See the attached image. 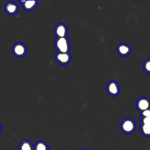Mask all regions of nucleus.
Instances as JSON below:
<instances>
[{"instance_id": "f257e3e1", "label": "nucleus", "mask_w": 150, "mask_h": 150, "mask_svg": "<svg viewBox=\"0 0 150 150\" xmlns=\"http://www.w3.org/2000/svg\"><path fill=\"white\" fill-rule=\"evenodd\" d=\"M54 46L57 52L68 53L70 49L69 40L67 37L57 38L54 42Z\"/></svg>"}, {"instance_id": "f03ea898", "label": "nucleus", "mask_w": 150, "mask_h": 150, "mask_svg": "<svg viewBox=\"0 0 150 150\" xmlns=\"http://www.w3.org/2000/svg\"><path fill=\"white\" fill-rule=\"evenodd\" d=\"M120 129L125 134L133 133L136 129V124L134 120L130 118L124 119L120 124Z\"/></svg>"}, {"instance_id": "7ed1b4c3", "label": "nucleus", "mask_w": 150, "mask_h": 150, "mask_svg": "<svg viewBox=\"0 0 150 150\" xmlns=\"http://www.w3.org/2000/svg\"><path fill=\"white\" fill-rule=\"evenodd\" d=\"M12 52L15 56L18 57H22L26 54L27 48L23 43L18 42L13 45L12 49Z\"/></svg>"}, {"instance_id": "20e7f679", "label": "nucleus", "mask_w": 150, "mask_h": 150, "mask_svg": "<svg viewBox=\"0 0 150 150\" xmlns=\"http://www.w3.org/2000/svg\"><path fill=\"white\" fill-rule=\"evenodd\" d=\"M136 108L140 112H142L150 108V100L145 97H139L135 104Z\"/></svg>"}, {"instance_id": "39448f33", "label": "nucleus", "mask_w": 150, "mask_h": 150, "mask_svg": "<svg viewBox=\"0 0 150 150\" xmlns=\"http://www.w3.org/2000/svg\"><path fill=\"white\" fill-rule=\"evenodd\" d=\"M106 90L108 94L111 96H117L120 91L119 84L115 80H111L108 83Z\"/></svg>"}, {"instance_id": "423d86ee", "label": "nucleus", "mask_w": 150, "mask_h": 150, "mask_svg": "<svg viewBox=\"0 0 150 150\" xmlns=\"http://www.w3.org/2000/svg\"><path fill=\"white\" fill-rule=\"evenodd\" d=\"M55 59L59 63L63 65H66L70 63L71 60V55L69 52H57L55 55Z\"/></svg>"}, {"instance_id": "0eeeda50", "label": "nucleus", "mask_w": 150, "mask_h": 150, "mask_svg": "<svg viewBox=\"0 0 150 150\" xmlns=\"http://www.w3.org/2000/svg\"><path fill=\"white\" fill-rule=\"evenodd\" d=\"M54 33L57 38L67 37V28L66 25L63 23L57 24L54 29Z\"/></svg>"}, {"instance_id": "6e6552de", "label": "nucleus", "mask_w": 150, "mask_h": 150, "mask_svg": "<svg viewBox=\"0 0 150 150\" xmlns=\"http://www.w3.org/2000/svg\"><path fill=\"white\" fill-rule=\"evenodd\" d=\"M117 52L120 56L122 57H126L130 54L131 52V47L128 44L122 43L117 46Z\"/></svg>"}, {"instance_id": "1a4fd4ad", "label": "nucleus", "mask_w": 150, "mask_h": 150, "mask_svg": "<svg viewBox=\"0 0 150 150\" xmlns=\"http://www.w3.org/2000/svg\"><path fill=\"white\" fill-rule=\"evenodd\" d=\"M18 5L17 4L13 2H9L5 6V12L9 15L16 14L18 11Z\"/></svg>"}, {"instance_id": "9d476101", "label": "nucleus", "mask_w": 150, "mask_h": 150, "mask_svg": "<svg viewBox=\"0 0 150 150\" xmlns=\"http://www.w3.org/2000/svg\"><path fill=\"white\" fill-rule=\"evenodd\" d=\"M22 4V6L25 11H30L34 9L38 3V1H19Z\"/></svg>"}, {"instance_id": "9b49d317", "label": "nucleus", "mask_w": 150, "mask_h": 150, "mask_svg": "<svg viewBox=\"0 0 150 150\" xmlns=\"http://www.w3.org/2000/svg\"><path fill=\"white\" fill-rule=\"evenodd\" d=\"M19 150H34V147L30 141L23 140L19 145Z\"/></svg>"}, {"instance_id": "f8f14e48", "label": "nucleus", "mask_w": 150, "mask_h": 150, "mask_svg": "<svg viewBox=\"0 0 150 150\" xmlns=\"http://www.w3.org/2000/svg\"><path fill=\"white\" fill-rule=\"evenodd\" d=\"M34 150H49L47 143L43 141H37L33 146Z\"/></svg>"}, {"instance_id": "ddd939ff", "label": "nucleus", "mask_w": 150, "mask_h": 150, "mask_svg": "<svg viewBox=\"0 0 150 150\" xmlns=\"http://www.w3.org/2000/svg\"><path fill=\"white\" fill-rule=\"evenodd\" d=\"M140 131L142 135L146 137H150V126L141 124Z\"/></svg>"}, {"instance_id": "4468645a", "label": "nucleus", "mask_w": 150, "mask_h": 150, "mask_svg": "<svg viewBox=\"0 0 150 150\" xmlns=\"http://www.w3.org/2000/svg\"><path fill=\"white\" fill-rule=\"evenodd\" d=\"M142 67L146 73L150 74V59H148L144 61Z\"/></svg>"}, {"instance_id": "2eb2a0df", "label": "nucleus", "mask_w": 150, "mask_h": 150, "mask_svg": "<svg viewBox=\"0 0 150 150\" xmlns=\"http://www.w3.org/2000/svg\"><path fill=\"white\" fill-rule=\"evenodd\" d=\"M141 124L150 126V118L142 117L141 118Z\"/></svg>"}, {"instance_id": "dca6fc26", "label": "nucleus", "mask_w": 150, "mask_h": 150, "mask_svg": "<svg viewBox=\"0 0 150 150\" xmlns=\"http://www.w3.org/2000/svg\"><path fill=\"white\" fill-rule=\"evenodd\" d=\"M140 115L142 117H148L150 118V108H148L145 111H144L142 112H140Z\"/></svg>"}, {"instance_id": "f3484780", "label": "nucleus", "mask_w": 150, "mask_h": 150, "mask_svg": "<svg viewBox=\"0 0 150 150\" xmlns=\"http://www.w3.org/2000/svg\"><path fill=\"white\" fill-rule=\"evenodd\" d=\"M1 131H2V126H1V124H0V134H1Z\"/></svg>"}, {"instance_id": "a211bd4d", "label": "nucleus", "mask_w": 150, "mask_h": 150, "mask_svg": "<svg viewBox=\"0 0 150 150\" xmlns=\"http://www.w3.org/2000/svg\"><path fill=\"white\" fill-rule=\"evenodd\" d=\"M82 150H88L87 149H86V148H84V149H83Z\"/></svg>"}]
</instances>
